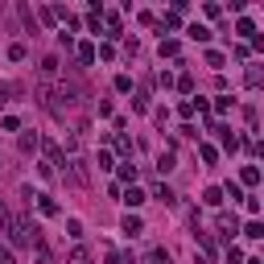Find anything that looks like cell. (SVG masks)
I'll return each instance as SVG.
<instances>
[{"mask_svg":"<svg viewBox=\"0 0 264 264\" xmlns=\"http://www.w3.org/2000/svg\"><path fill=\"white\" fill-rule=\"evenodd\" d=\"M75 104H79V87H75V83H66V79H62V83H54V87H42V108H46L50 116L62 120Z\"/></svg>","mask_w":264,"mask_h":264,"instance_id":"6da1fadb","label":"cell"},{"mask_svg":"<svg viewBox=\"0 0 264 264\" xmlns=\"http://www.w3.org/2000/svg\"><path fill=\"white\" fill-rule=\"evenodd\" d=\"M62 178H66V182H75V186H87V182H91L87 161H83V157H71V161L62 165Z\"/></svg>","mask_w":264,"mask_h":264,"instance_id":"7a4b0ae2","label":"cell"},{"mask_svg":"<svg viewBox=\"0 0 264 264\" xmlns=\"http://www.w3.org/2000/svg\"><path fill=\"white\" fill-rule=\"evenodd\" d=\"M215 223H219V231H223V236H227V240H231V236H236V231H240V223H236V215H227V211H219V219H215Z\"/></svg>","mask_w":264,"mask_h":264,"instance_id":"3957f363","label":"cell"},{"mask_svg":"<svg viewBox=\"0 0 264 264\" xmlns=\"http://www.w3.org/2000/svg\"><path fill=\"white\" fill-rule=\"evenodd\" d=\"M120 227H124V236H141V231H145V223H141L137 215H124V223H120Z\"/></svg>","mask_w":264,"mask_h":264,"instance_id":"277c9868","label":"cell"},{"mask_svg":"<svg viewBox=\"0 0 264 264\" xmlns=\"http://www.w3.org/2000/svg\"><path fill=\"white\" fill-rule=\"evenodd\" d=\"M104 25H108V38H120V13H104Z\"/></svg>","mask_w":264,"mask_h":264,"instance_id":"5b68a950","label":"cell"},{"mask_svg":"<svg viewBox=\"0 0 264 264\" xmlns=\"http://www.w3.org/2000/svg\"><path fill=\"white\" fill-rule=\"evenodd\" d=\"M66 264H95L87 248H71V256H66Z\"/></svg>","mask_w":264,"mask_h":264,"instance_id":"8992f818","label":"cell"},{"mask_svg":"<svg viewBox=\"0 0 264 264\" xmlns=\"http://www.w3.org/2000/svg\"><path fill=\"white\" fill-rule=\"evenodd\" d=\"M203 203H207V207H219V203H223V190H219V186H207V190H203Z\"/></svg>","mask_w":264,"mask_h":264,"instance_id":"52a82bcc","label":"cell"},{"mask_svg":"<svg viewBox=\"0 0 264 264\" xmlns=\"http://www.w3.org/2000/svg\"><path fill=\"white\" fill-rule=\"evenodd\" d=\"M38 211H42V215H58V203H54L50 194H38Z\"/></svg>","mask_w":264,"mask_h":264,"instance_id":"ba28073f","label":"cell"},{"mask_svg":"<svg viewBox=\"0 0 264 264\" xmlns=\"http://www.w3.org/2000/svg\"><path fill=\"white\" fill-rule=\"evenodd\" d=\"M236 33H240V38H256V25H252L248 17H240V21H236Z\"/></svg>","mask_w":264,"mask_h":264,"instance_id":"9c48e42d","label":"cell"},{"mask_svg":"<svg viewBox=\"0 0 264 264\" xmlns=\"http://www.w3.org/2000/svg\"><path fill=\"white\" fill-rule=\"evenodd\" d=\"M42 79H58V58H42Z\"/></svg>","mask_w":264,"mask_h":264,"instance_id":"30bf717a","label":"cell"},{"mask_svg":"<svg viewBox=\"0 0 264 264\" xmlns=\"http://www.w3.org/2000/svg\"><path fill=\"white\" fill-rule=\"evenodd\" d=\"M124 203H128V207H141V203H145V190H137V186H128V194H124Z\"/></svg>","mask_w":264,"mask_h":264,"instance_id":"8fae6325","label":"cell"},{"mask_svg":"<svg viewBox=\"0 0 264 264\" xmlns=\"http://www.w3.org/2000/svg\"><path fill=\"white\" fill-rule=\"evenodd\" d=\"M79 62H83V66H91V62H95V46H91V42H83V46H79Z\"/></svg>","mask_w":264,"mask_h":264,"instance_id":"7c38bea8","label":"cell"},{"mask_svg":"<svg viewBox=\"0 0 264 264\" xmlns=\"http://www.w3.org/2000/svg\"><path fill=\"white\" fill-rule=\"evenodd\" d=\"M38 145H42V141H38V132H25V137H21V153H33Z\"/></svg>","mask_w":264,"mask_h":264,"instance_id":"4fadbf2b","label":"cell"},{"mask_svg":"<svg viewBox=\"0 0 264 264\" xmlns=\"http://www.w3.org/2000/svg\"><path fill=\"white\" fill-rule=\"evenodd\" d=\"M161 58H178V42L174 38H161Z\"/></svg>","mask_w":264,"mask_h":264,"instance_id":"5bb4252c","label":"cell"},{"mask_svg":"<svg viewBox=\"0 0 264 264\" xmlns=\"http://www.w3.org/2000/svg\"><path fill=\"white\" fill-rule=\"evenodd\" d=\"M260 83H264V71H260V66H248V87H252V91H256V87H260Z\"/></svg>","mask_w":264,"mask_h":264,"instance_id":"9a60e30c","label":"cell"},{"mask_svg":"<svg viewBox=\"0 0 264 264\" xmlns=\"http://www.w3.org/2000/svg\"><path fill=\"white\" fill-rule=\"evenodd\" d=\"M240 178H244V186H256V182H260V170H256V165H244Z\"/></svg>","mask_w":264,"mask_h":264,"instance_id":"2e32d148","label":"cell"},{"mask_svg":"<svg viewBox=\"0 0 264 264\" xmlns=\"http://www.w3.org/2000/svg\"><path fill=\"white\" fill-rule=\"evenodd\" d=\"M157 170H161V174H170V170H174V153H170V149L157 157Z\"/></svg>","mask_w":264,"mask_h":264,"instance_id":"e0dca14e","label":"cell"},{"mask_svg":"<svg viewBox=\"0 0 264 264\" xmlns=\"http://www.w3.org/2000/svg\"><path fill=\"white\" fill-rule=\"evenodd\" d=\"M190 38L194 42H211V29L207 25H190Z\"/></svg>","mask_w":264,"mask_h":264,"instance_id":"ac0fdd59","label":"cell"},{"mask_svg":"<svg viewBox=\"0 0 264 264\" xmlns=\"http://www.w3.org/2000/svg\"><path fill=\"white\" fill-rule=\"evenodd\" d=\"M153 198H161V203H165V207H170V203H178V198H174V190H170V186H157V190H153Z\"/></svg>","mask_w":264,"mask_h":264,"instance_id":"d6986e66","label":"cell"},{"mask_svg":"<svg viewBox=\"0 0 264 264\" xmlns=\"http://www.w3.org/2000/svg\"><path fill=\"white\" fill-rule=\"evenodd\" d=\"M120 178H124V182H137V165H132V157L120 165Z\"/></svg>","mask_w":264,"mask_h":264,"instance_id":"ffe728a7","label":"cell"},{"mask_svg":"<svg viewBox=\"0 0 264 264\" xmlns=\"http://www.w3.org/2000/svg\"><path fill=\"white\" fill-rule=\"evenodd\" d=\"M215 132H219V137H223V145H227L231 153H236V145H240V141H236V137H231V128H215Z\"/></svg>","mask_w":264,"mask_h":264,"instance_id":"44dd1931","label":"cell"},{"mask_svg":"<svg viewBox=\"0 0 264 264\" xmlns=\"http://www.w3.org/2000/svg\"><path fill=\"white\" fill-rule=\"evenodd\" d=\"M149 264H174V260H170V252H165V248H157V252L149 256Z\"/></svg>","mask_w":264,"mask_h":264,"instance_id":"7402d4cb","label":"cell"},{"mask_svg":"<svg viewBox=\"0 0 264 264\" xmlns=\"http://www.w3.org/2000/svg\"><path fill=\"white\" fill-rule=\"evenodd\" d=\"M116 149H120V153H124V157H128V153H132V141H128V137H124V132H116Z\"/></svg>","mask_w":264,"mask_h":264,"instance_id":"603a6c76","label":"cell"},{"mask_svg":"<svg viewBox=\"0 0 264 264\" xmlns=\"http://www.w3.org/2000/svg\"><path fill=\"white\" fill-rule=\"evenodd\" d=\"M198 157H203V161H207V165H215V161H219V153H215V149H211V145H203V149H198Z\"/></svg>","mask_w":264,"mask_h":264,"instance_id":"cb8c5ba5","label":"cell"},{"mask_svg":"<svg viewBox=\"0 0 264 264\" xmlns=\"http://www.w3.org/2000/svg\"><path fill=\"white\" fill-rule=\"evenodd\" d=\"M95 165H99V170H116V161H112V153H99V157H95Z\"/></svg>","mask_w":264,"mask_h":264,"instance_id":"d4e9b609","label":"cell"},{"mask_svg":"<svg viewBox=\"0 0 264 264\" xmlns=\"http://www.w3.org/2000/svg\"><path fill=\"white\" fill-rule=\"evenodd\" d=\"M66 236L79 240V236H83V223H79V219H66Z\"/></svg>","mask_w":264,"mask_h":264,"instance_id":"484cf974","label":"cell"},{"mask_svg":"<svg viewBox=\"0 0 264 264\" xmlns=\"http://www.w3.org/2000/svg\"><path fill=\"white\" fill-rule=\"evenodd\" d=\"M244 236H248V240H260V236H264V227H260V223H248V227H244Z\"/></svg>","mask_w":264,"mask_h":264,"instance_id":"4316f807","label":"cell"},{"mask_svg":"<svg viewBox=\"0 0 264 264\" xmlns=\"http://www.w3.org/2000/svg\"><path fill=\"white\" fill-rule=\"evenodd\" d=\"M25 54H29V50H25V46H21V42H17V46H9V58H13V62H21V58H25Z\"/></svg>","mask_w":264,"mask_h":264,"instance_id":"83f0119b","label":"cell"},{"mask_svg":"<svg viewBox=\"0 0 264 264\" xmlns=\"http://www.w3.org/2000/svg\"><path fill=\"white\" fill-rule=\"evenodd\" d=\"M116 91H132V75H116Z\"/></svg>","mask_w":264,"mask_h":264,"instance_id":"f1b7e54d","label":"cell"},{"mask_svg":"<svg viewBox=\"0 0 264 264\" xmlns=\"http://www.w3.org/2000/svg\"><path fill=\"white\" fill-rule=\"evenodd\" d=\"M178 91H186V95H190V91H194V75H182V79H178Z\"/></svg>","mask_w":264,"mask_h":264,"instance_id":"f546056e","label":"cell"},{"mask_svg":"<svg viewBox=\"0 0 264 264\" xmlns=\"http://www.w3.org/2000/svg\"><path fill=\"white\" fill-rule=\"evenodd\" d=\"M95 58H104V62H112V58H116V50H112V46H99V50H95Z\"/></svg>","mask_w":264,"mask_h":264,"instance_id":"4dcf8cb0","label":"cell"},{"mask_svg":"<svg viewBox=\"0 0 264 264\" xmlns=\"http://www.w3.org/2000/svg\"><path fill=\"white\" fill-rule=\"evenodd\" d=\"M178 112H182V116H186V120H190V116H194V112H198V108H194V99H182V108H178Z\"/></svg>","mask_w":264,"mask_h":264,"instance_id":"1f68e13d","label":"cell"},{"mask_svg":"<svg viewBox=\"0 0 264 264\" xmlns=\"http://www.w3.org/2000/svg\"><path fill=\"white\" fill-rule=\"evenodd\" d=\"M0 124H5V132H17V128H21V120H17V116H5Z\"/></svg>","mask_w":264,"mask_h":264,"instance_id":"d6a6232c","label":"cell"},{"mask_svg":"<svg viewBox=\"0 0 264 264\" xmlns=\"http://www.w3.org/2000/svg\"><path fill=\"white\" fill-rule=\"evenodd\" d=\"M207 66H223V54L219 50H207Z\"/></svg>","mask_w":264,"mask_h":264,"instance_id":"836d02e7","label":"cell"},{"mask_svg":"<svg viewBox=\"0 0 264 264\" xmlns=\"http://www.w3.org/2000/svg\"><path fill=\"white\" fill-rule=\"evenodd\" d=\"M9 223H13V215H9V207H5V203H0V227L9 231Z\"/></svg>","mask_w":264,"mask_h":264,"instance_id":"e575fe53","label":"cell"},{"mask_svg":"<svg viewBox=\"0 0 264 264\" xmlns=\"http://www.w3.org/2000/svg\"><path fill=\"white\" fill-rule=\"evenodd\" d=\"M0 264H17V260H13V252H5V248H0Z\"/></svg>","mask_w":264,"mask_h":264,"instance_id":"d590c367","label":"cell"},{"mask_svg":"<svg viewBox=\"0 0 264 264\" xmlns=\"http://www.w3.org/2000/svg\"><path fill=\"white\" fill-rule=\"evenodd\" d=\"M244 264H264V260H260V256H252V260H244Z\"/></svg>","mask_w":264,"mask_h":264,"instance_id":"8d00e7d4","label":"cell"},{"mask_svg":"<svg viewBox=\"0 0 264 264\" xmlns=\"http://www.w3.org/2000/svg\"><path fill=\"white\" fill-rule=\"evenodd\" d=\"M0 95H5V87H0Z\"/></svg>","mask_w":264,"mask_h":264,"instance_id":"74e56055","label":"cell"}]
</instances>
